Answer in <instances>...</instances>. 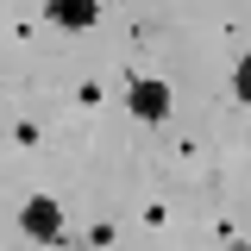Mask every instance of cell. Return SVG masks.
Returning <instances> with one entry per match:
<instances>
[{
    "label": "cell",
    "mask_w": 251,
    "mask_h": 251,
    "mask_svg": "<svg viewBox=\"0 0 251 251\" xmlns=\"http://www.w3.org/2000/svg\"><path fill=\"white\" fill-rule=\"evenodd\" d=\"M126 107H132V113H138L145 126H163L176 100H170V82H157V75H138V82L126 88Z\"/></svg>",
    "instance_id": "1"
},
{
    "label": "cell",
    "mask_w": 251,
    "mask_h": 251,
    "mask_svg": "<svg viewBox=\"0 0 251 251\" xmlns=\"http://www.w3.org/2000/svg\"><path fill=\"white\" fill-rule=\"evenodd\" d=\"M19 226H25L31 239H44V245H57V239H63V207L50 201V195H31L25 207H19Z\"/></svg>",
    "instance_id": "2"
},
{
    "label": "cell",
    "mask_w": 251,
    "mask_h": 251,
    "mask_svg": "<svg viewBox=\"0 0 251 251\" xmlns=\"http://www.w3.org/2000/svg\"><path fill=\"white\" fill-rule=\"evenodd\" d=\"M50 19L69 25V31H82V25H94V0H57V6H50Z\"/></svg>",
    "instance_id": "3"
},
{
    "label": "cell",
    "mask_w": 251,
    "mask_h": 251,
    "mask_svg": "<svg viewBox=\"0 0 251 251\" xmlns=\"http://www.w3.org/2000/svg\"><path fill=\"white\" fill-rule=\"evenodd\" d=\"M232 88H239V100L251 107V57H239V75H232Z\"/></svg>",
    "instance_id": "4"
},
{
    "label": "cell",
    "mask_w": 251,
    "mask_h": 251,
    "mask_svg": "<svg viewBox=\"0 0 251 251\" xmlns=\"http://www.w3.org/2000/svg\"><path fill=\"white\" fill-rule=\"evenodd\" d=\"M239 251H245V245H239Z\"/></svg>",
    "instance_id": "5"
}]
</instances>
